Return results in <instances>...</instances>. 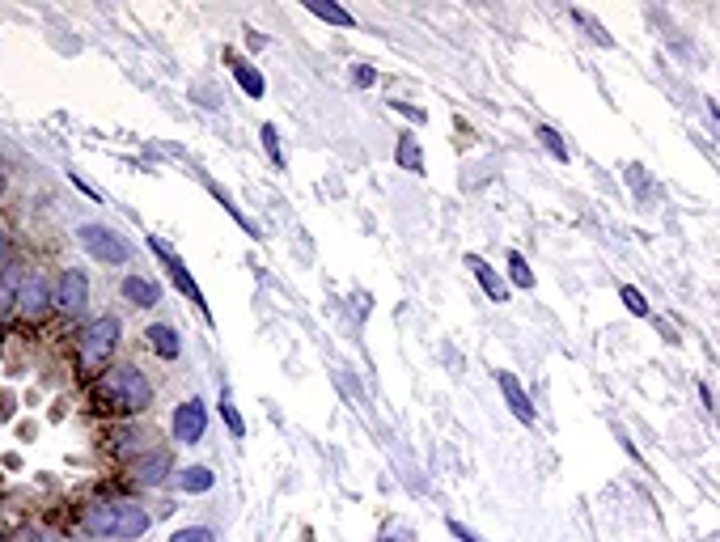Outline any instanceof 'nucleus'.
Masks as SVG:
<instances>
[{
  "label": "nucleus",
  "mask_w": 720,
  "mask_h": 542,
  "mask_svg": "<svg viewBox=\"0 0 720 542\" xmlns=\"http://www.w3.org/2000/svg\"><path fill=\"white\" fill-rule=\"evenodd\" d=\"M85 530L94 538H123L132 542L140 534H149V513L140 504H94L85 513Z\"/></svg>",
  "instance_id": "obj_1"
},
{
  "label": "nucleus",
  "mask_w": 720,
  "mask_h": 542,
  "mask_svg": "<svg viewBox=\"0 0 720 542\" xmlns=\"http://www.w3.org/2000/svg\"><path fill=\"white\" fill-rule=\"evenodd\" d=\"M98 394H102V403H106V407L132 411V415L153 403V386L144 382V373L132 369V365H123V369H115V373H106V377H102V386H98Z\"/></svg>",
  "instance_id": "obj_2"
},
{
  "label": "nucleus",
  "mask_w": 720,
  "mask_h": 542,
  "mask_svg": "<svg viewBox=\"0 0 720 542\" xmlns=\"http://www.w3.org/2000/svg\"><path fill=\"white\" fill-rule=\"evenodd\" d=\"M119 335H123V327H119L115 314H102V318L89 322V331L81 335V369L89 373V369L106 365V360H111V352L119 348Z\"/></svg>",
  "instance_id": "obj_3"
},
{
  "label": "nucleus",
  "mask_w": 720,
  "mask_h": 542,
  "mask_svg": "<svg viewBox=\"0 0 720 542\" xmlns=\"http://www.w3.org/2000/svg\"><path fill=\"white\" fill-rule=\"evenodd\" d=\"M149 250H153V255H157L161 263H166V271H170L174 288H178V293H183V297H187V301L195 305V310H200V318H204L208 327H212V310H208V301H204V293H200V284H195V280H191V271L183 267V259H178L174 250H170L166 242L157 238V233H153V238H149Z\"/></svg>",
  "instance_id": "obj_4"
},
{
  "label": "nucleus",
  "mask_w": 720,
  "mask_h": 542,
  "mask_svg": "<svg viewBox=\"0 0 720 542\" xmlns=\"http://www.w3.org/2000/svg\"><path fill=\"white\" fill-rule=\"evenodd\" d=\"M77 238H81V246L89 250V259H98V263H106V267L128 263V255H132L128 242H123L111 225H81Z\"/></svg>",
  "instance_id": "obj_5"
},
{
  "label": "nucleus",
  "mask_w": 720,
  "mask_h": 542,
  "mask_svg": "<svg viewBox=\"0 0 720 542\" xmlns=\"http://www.w3.org/2000/svg\"><path fill=\"white\" fill-rule=\"evenodd\" d=\"M85 305H89V276L77 271V267H68L60 276V284H56V310L64 318H77Z\"/></svg>",
  "instance_id": "obj_6"
},
{
  "label": "nucleus",
  "mask_w": 720,
  "mask_h": 542,
  "mask_svg": "<svg viewBox=\"0 0 720 542\" xmlns=\"http://www.w3.org/2000/svg\"><path fill=\"white\" fill-rule=\"evenodd\" d=\"M174 441H183V445H195V441H204V432H208V407L200 399H187V403H178L174 407Z\"/></svg>",
  "instance_id": "obj_7"
},
{
  "label": "nucleus",
  "mask_w": 720,
  "mask_h": 542,
  "mask_svg": "<svg viewBox=\"0 0 720 542\" xmlns=\"http://www.w3.org/2000/svg\"><path fill=\"white\" fill-rule=\"evenodd\" d=\"M496 386H500L504 403H509V411L517 415V420H521V424H534V403H530V394L521 390V382H517L509 369H496Z\"/></svg>",
  "instance_id": "obj_8"
},
{
  "label": "nucleus",
  "mask_w": 720,
  "mask_h": 542,
  "mask_svg": "<svg viewBox=\"0 0 720 542\" xmlns=\"http://www.w3.org/2000/svg\"><path fill=\"white\" fill-rule=\"evenodd\" d=\"M225 64H229V72H233V81L242 85V94H246V98H263V94H267L263 72L250 64V60H242V56H233V51H225Z\"/></svg>",
  "instance_id": "obj_9"
},
{
  "label": "nucleus",
  "mask_w": 720,
  "mask_h": 542,
  "mask_svg": "<svg viewBox=\"0 0 720 542\" xmlns=\"http://www.w3.org/2000/svg\"><path fill=\"white\" fill-rule=\"evenodd\" d=\"M132 475H136V483H144V487H157L161 479L170 475V454H166V449H149L144 458L132 462Z\"/></svg>",
  "instance_id": "obj_10"
},
{
  "label": "nucleus",
  "mask_w": 720,
  "mask_h": 542,
  "mask_svg": "<svg viewBox=\"0 0 720 542\" xmlns=\"http://www.w3.org/2000/svg\"><path fill=\"white\" fill-rule=\"evenodd\" d=\"M22 263H5L0 267V322H5L13 310H17V297H22Z\"/></svg>",
  "instance_id": "obj_11"
},
{
  "label": "nucleus",
  "mask_w": 720,
  "mask_h": 542,
  "mask_svg": "<svg viewBox=\"0 0 720 542\" xmlns=\"http://www.w3.org/2000/svg\"><path fill=\"white\" fill-rule=\"evenodd\" d=\"M123 301L136 305V310H153V305L161 301V288L132 271V276H123Z\"/></svg>",
  "instance_id": "obj_12"
},
{
  "label": "nucleus",
  "mask_w": 720,
  "mask_h": 542,
  "mask_svg": "<svg viewBox=\"0 0 720 542\" xmlns=\"http://www.w3.org/2000/svg\"><path fill=\"white\" fill-rule=\"evenodd\" d=\"M466 267L475 271V280H479V288L483 293H488L492 301H509V284L500 280V271L492 267V263H483L479 255H466Z\"/></svg>",
  "instance_id": "obj_13"
},
{
  "label": "nucleus",
  "mask_w": 720,
  "mask_h": 542,
  "mask_svg": "<svg viewBox=\"0 0 720 542\" xmlns=\"http://www.w3.org/2000/svg\"><path fill=\"white\" fill-rule=\"evenodd\" d=\"M394 166L407 174H424V149L416 132H399V140H394Z\"/></svg>",
  "instance_id": "obj_14"
},
{
  "label": "nucleus",
  "mask_w": 720,
  "mask_h": 542,
  "mask_svg": "<svg viewBox=\"0 0 720 542\" xmlns=\"http://www.w3.org/2000/svg\"><path fill=\"white\" fill-rule=\"evenodd\" d=\"M51 305V288H47V280L43 276H26V284H22V297H17V310L22 314H43Z\"/></svg>",
  "instance_id": "obj_15"
},
{
  "label": "nucleus",
  "mask_w": 720,
  "mask_h": 542,
  "mask_svg": "<svg viewBox=\"0 0 720 542\" xmlns=\"http://www.w3.org/2000/svg\"><path fill=\"white\" fill-rule=\"evenodd\" d=\"M144 339H149V348L161 356V360H178L183 356V343H178V331L166 327V322H153L149 331H144Z\"/></svg>",
  "instance_id": "obj_16"
},
{
  "label": "nucleus",
  "mask_w": 720,
  "mask_h": 542,
  "mask_svg": "<svg viewBox=\"0 0 720 542\" xmlns=\"http://www.w3.org/2000/svg\"><path fill=\"white\" fill-rule=\"evenodd\" d=\"M305 9L314 17H322L327 26H339V30H356V13H348L344 5H335V0H305Z\"/></svg>",
  "instance_id": "obj_17"
},
{
  "label": "nucleus",
  "mask_w": 720,
  "mask_h": 542,
  "mask_svg": "<svg viewBox=\"0 0 720 542\" xmlns=\"http://www.w3.org/2000/svg\"><path fill=\"white\" fill-rule=\"evenodd\" d=\"M212 483H216V475L208 466H187V471H178V492H187V496L212 492Z\"/></svg>",
  "instance_id": "obj_18"
},
{
  "label": "nucleus",
  "mask_w": 720,
  "mask_h": 542,
  "mask_svg": "<svg viewBox=\"0 0 720 542\" xmlns=\"http://www.w3.org/2000/svg\"><path fill=\"white\" fill-rule=\"evenodd\" d=\"M534 136H538V144H543V149H547V153H551L555 161H564V166H568V157H572V153H568V144H564V136H560V132H555V128H551V123H538V128H534Z\"/></svg>",
  "instance_id": "obj_19"
},
{
  "label": "nucleus",
  "mask_w": 720,
  "mask_h": 542,
  "mask_svg": "<svg viewBox=\"0 0 720 542\" xmlns=\"http://www.w3.org/2000/svg\"><path fill=\"white\" fill-rule=\"evenodd\" d=\"M568 13H572V22L581 26V30H585V34H589V39L598 43V47H615V39H610V34H606V26L598 22V17H589L585 9H568Z\"/></svg>",
  "instance_id": "obj_20"
},
{
  "label": "nucleus",
  "mask_w": 720,
  "mask_h": 542,
  "mask_svg": "<svg viewBox=\"0 0 720 542\" xmlns=\"http://www.w3.org/2000/svg\"><path fill=\"white\" fill-rule=\"evenodd\" d=\"M216 411H221V420H225V428H229V437H233V441H242V437H246V420H242L238 403H233L229 394H221V403H216Z\"/></svg>",
  "instance_id": "obj_21"
},
{
  "label": "nucleus",
  "mask_w": 720,
  "mask_h": 542,
  "mask_svg": "<svg viewBox=\"0 0 720 542\" xmlns=\"http://www.w3.org/2000/svg\"><path fill=\"white\" fill-rule=\"evenodd\" d=\"M509 280H513L517 288H534V271H530V263H526V259L517 255V250L509 255Z\"/></svg>",
  "instance_id": "obj_22"
},
{
  "label": "nucleus",
  "mask_w": 720,
  "mask_h": 542,
  "mask_svg": "<svg viewBox=\"0 0 720 542\" xmlns=\"http://www.w3.org/2000/svg\"><path fill=\"white\" fill-rule=\"evenodd\" d=\"M263 149H267V157H272V166L276 170H284V153H280V136H276V123H263Z\"/></svg>",
  "instance_id": "obj_23"
},
{
  "label": "nucleus",
  "mask_w": 720,
  "mask_h": 542,
  "mask_svg": "<svg viewBox=\"0 0 720 542\" xmlns=\"http://www.w3.org/2000/svg\"><path fill=\"white\" fill-rule=\"evenodd\" d=\"M619 297H623V305H627V310H632L636 318H648V301H644V293H640V288L623 284V288H619Z\"/></svg>",
  "instance_id": "obj_24"
},
{
  "label": "nucleus",
  "mask_w": 720,
  "mask_h": 542,
  "mask_svg": "<svg viewBox=\"0 0 720 542\" xmlns=\"http://www.w3.org/2000/svg\"><path fill=\"white\" fill-rule=\"evenodd\" d=\"M170 542H216V530H208V526H187V530H178Z\"/></svg>",
  "instance_id": "obj_25"
},
{
  "label": "nucleus",
  "mask_w": 720,
  "mask_h": 542,
  "mask_svg": "<svg viewBox=\"0 0 720 542\" xmlns=\"http://www.w3.org/2000/svg\"><path fill=\"white\" fill-rule=\"evenodd\" d=\"M390 111H399V115L411 119V123H428V111H420V106H411V102H394V98H390Z\"/></svg>",
  "instance_id": "obj_26"
},
{
  "label": "nucleus",
  "mask_w": 720,
  "mask_h": 542,
  "mask_svg": "<svg viewBox=\"0 0 720 542\" xmlns=\"http://www.w3.org/2000/svg\"><path fill=\"white\" fill-rule=\"evenodd\" d=\"M377 81V72L369 68V64H352V85H360V89H369Z\"/></svg>",
  "instance_id": "obj_27"
},
{
  "label": "nucleus",
  "mask_w": 720,
  "mask_h": 542,
  "mask_svg": "<svg viewBox=\"0 0 720 542\" xmlns=\"http://www.w3.org/2000/svg\"><path fill=\"white\" fill-rule=\"evenodd\" d=\"M449 534H454L458 542H483L479 534H471V530H466V526H462V521H449Z\"/></svg>",
  "instance_id": "obj_28"
},
{
  "label": "nucleus",
  "mask_w": 720,
  "mask_h": 542,
  "mask_svg": "<svg viewBox=\"0 0 720 542\" xmlns=\"http://www.w3.org/2000/svg\"><path fill=\"white\" fill-rule=\"evenodd\" d=\"M246 47H250V51H259V47H267V39H263L259 30H246Z\"/></svg>",
  "instance_id": "obj_29"
},
{
  "label": "nucleus",
  "mask_w": 720,
  "mask_h": 542,
  "mask_svg": "<svg viewBox=\"0 0 720 542\" xmlns=\"http://www.w3.org/2000/svg\"><path fill=\"white\" fill-rule=\"evenodd\" d=\"M5 250H9V238H5V229H0V263H5Z\"/></svg>",
  "instance_id": "obj_30"
},
{
  "label": "nucleus",
  "mask_w": 720,
  "mask_h": 542,
  "mask_svg": "<svg viewBox=\"0 0 720 542\" xmlns=\"http://www.w3.org/2000/svg\"><path fill=\"white\" fill-rule=\"evenodd\" d=\"M708 111H712V119L720 123V102H708Z\"/></svg>",
  "instance_id": "obj_31"
},
{
  "label": "nucleus",
  "mask_w": 720,
  "mask_h": 542,
  "mask_svg": "<svg viewBox=\"0 0 720 542\" xmlns=\"http://www.w3.org/2000/svg\"><path fill=\"white\" fill-rule=\"evenodd\" d=\"M0 542H5V538H0Z\"/></svg>",
  "instance_id": "obj_32"
}]
</instances>
